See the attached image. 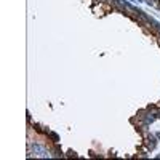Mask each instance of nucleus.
Segmentation results:
<instances>
[{
  "label": "nucleus",
  "mask_w": 160,
  "mask_h": 160,
  "mask_svg": "<svg viewBox=\"0 0 160 160\" xmlns=\"http://www.w3.org/2000/svg\"><path fill=\"white\" fill-rule=\"evenodd\" d=\"M32 149H34V152H35V155H38V157H48V152H46V149H43V147H40V146H32Z\"/></svg>",
  "instance_id": "1"
}]
</instances>
